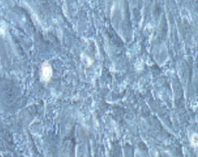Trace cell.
I'll list each match as a JSON object with an SVG mask.
<instances>
[{"label": "cell", "mask_w": 198, "mask_h": 157, "mask_svg": "<svg viewBox=\"0 0 198 157\" xmlns=\"http://www.w3.org/2000/svg\"><path fill=\"white\" fill-rule=\"evenodd\" d=\"M53 75L52 67L48 62H44L42 66V79L44 82H48Z\"/></svg>", "instance_id": "6da1fadb"}, {"label": "cell", "mask_w": 198, "mask_h": 157, "mask_svg": "<svg viewBox=\"0 0 198 157\" xmlns=\"http://www.w3.org/2000/svg\"><path fill=\"white\" fill-rule=\"evenodd\" d=\"M194 137V140H193V142H194V145L196 146V145H197V144H196V138H197V136H196V135H194V137Z\"/></svg>", "instance_id": "7a4b0ae2"}]
</instances>
